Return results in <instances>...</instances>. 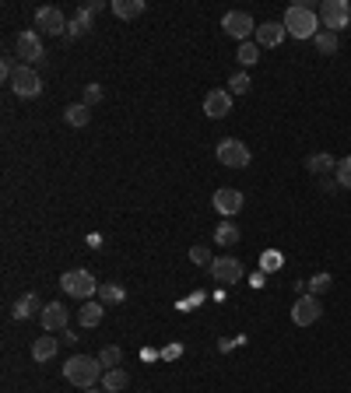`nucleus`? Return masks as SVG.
<instances>
[{
	"label": "nucleus",
	"mask_w": 351,
	"mask_h": 393,
	"mask_svg": "<svg viewBox=\"0 0 351 393\" xmlns=\"http://www.w3.org/2000/svg\"><path fill=\"white\" fill-rule=\"evenodd\" d=\"M281 25H284L288 35H296V39H316V35H320V15H316L309 4L288 8L284 18H281Z\"/></svg>",
	"instance_id": "1"
},
{
	"label": "nucleus",
	"mask_w": 351,
	"mask_h": 393,
	"mask_svg": "<svg viewBox=\"0 0 351 393\" xmlns=\"http://www.w3.org/2000/svg\"><path fill=\"white\" fill-rule=\"evenodd\" d=\"M64 376H67V383H74V386H81V390H92L95 379L102 376V362L92 358V355H74V358H67Z\"/></svg>",
	"instance_id": "2"
},
{
	"label": "nucleus",
	"mask_w": 351,
	"mask_h": 393,
	"mask_svg": "<svg viewBox=\"0 0 351 393\" xmlns=\"http://www.w3.org/2000/svg\"><path fill=\"white\" fill-rule=\"evenodd\" d=\"M60 288H64L67 295H74V299L88 302L92 295H99V281L92 277V270L78 267V270H67V274L60 277Z\"/></svg>",
	"instance_id": "3"
},
{
	"label": "nucleus",
	"mask_w": 351,
	"mask_h": 393,
	"mask_svg": "<svg viewBox=\"0 0 351 393\" xmlns=\"http://www.w3.org/2000/svg\"><path fill=\"white\" fill-rule=\"evenodd\" d=\"M214 155H218V161H221L225 168H246V165L253 161L250 148H246L243 141H236V137H225V141H218Z\"/></svg>",
	"instance_id": "4"
},
{
	"label": "nucleus",
	"mask_w": 351,
	"mask_h": 393,
	"mask_svg": "<svg viewBox=\"0 0 351 393\" xmlns=\"http://www.w3.org/2000/svg\"><path fill=\"white\" fill-rule=\"evenodd\" d=\"M320 21H323L327 32H341V28H348V21H351V8H348V0H323V4H320Z\"/></svg>",
	"instance_id": "5"
},
{
	"label": "nucleus",
	"mask_w": 351,
	"mask_h": 393,
	"mask_svg": "<svg viewBox=\"0 0 351 393\" xmlns=\"http://www.w3.org/2000/svg\"><path fill=\"white\" fill-rule=\"evenodd\" d=\"M221 28L239 42H250V35H257V21L250 18V11H228L221 18Z\"/></svg>",
	"instance_id": "6"
},
{
	"label": "nucleus",
	"mask_w": 351,
	"mask_h": 393,
	"mask_svg": "<svg viewBox=\"0 0 351 393\" xmlns=\"http://www.w3.org/2000/svg\"><path fill=\"white\" fill-rule=\"evenodd\" d=\"M11 91H15L18 98H35V95L42 91V78H39V71L22 64V67L15 71V78H11Z\"/></svg>",
	"instance_id": "7"
},
{
	"label": "nucleus",
	"mask_w": 351,
	"mask_h": 393,
	"mask_svg": "<svg viewBox=\"0 0 351 393\" xmlns=\"http://www.w3.org/2000/svg\"><path fill=\"white\" fill-rule=\"evenodd\" d=\"M67 25H71V21L64 18L60 8H39V11H35V32H39V35H64Z\"/></svg>",
	"instance_id": "8"
},
{
	"label": "nucleus",
	"mask_w": 351,
	"mask_h": 393,
	"mask_svg": "<svg viewBox=\"0 0 351 393\" xmlns=\"http://www.w3.org/2000/svg\"><path fill=\"white\" fill-rule=\"evenodd\" d=\"M15 49H18V56H22V64H25V67H28V64H39L42 56H46V49H42V35H39V32H22L18 42H15Z\"/></svg>",
	"instance_id": "9"
},
{
	"label": "nucleus",
	"mask_w": 351,
	"mask_h": 393,
	"mask_svg": "<svg viewBox=\"0 0 351 393\" xmlns=\"http://www.w3.org/2000/svg\"><path fill=\"white\" fill-rule=\"evenodd\" d=\"M320 316H323V309H320L316 295H299V302L291 306V320H296L299 326H313Z\"/></svg>",
	"instance_id": "10"
},
{
	"label": "nucleus",
	"mask_w": 351,
	"mask_h": 393,
	"mask_svg": "<svg viewBox=\"0 0 351 393\" xmlns=\"http://www.w3.org/2000/svg\"><path fill=\"white\" fill-rule=\"evenodd\" d=\"M211 277L221 281V285H236V281H243V263L236 256H218L211 263Z\"/></svg>",
	"instance_id": "11"
},
{
	"label": "nucleus",
	"mask_w": 351,
	"mask_h": 393,
	"mask_svg": "<svg viewBox=\"0 0 351 393\" xmlns=\"http://www.w3.org/2000/svg\"><path fill=\"white\" fill-rule=\"evenodd\" d=\"M39 320H42V330H46V333H56V330H67L71 313H67L64 302H46V309L39 313Z\"/></svg>",
	"instance_id": "12"
},
{
	"label": "nucleus",
	"mask_w": 351,
	"mask_h": 393,
	"mask_svg": "<svg viewBox=\"0 0 351 393\" xmlns=\"http://www.w3.org/2000/svg\"><path fill=\"white\" fill-rule=\"evenodd\" d=\"M211 204H214L218 214L232 218V214H239V211H243V193H239V190H232V186H221V190L211 197Z\"/></svg>",
	"instance_id": "13"
},
{
	"label": "nucleus",
	"mask_w": 351,
	"mask_h": 393,
	"mask_svg": "<svg viewBox=\"0 0 351 393\" xmlns=\"http://www.w3.org/2000/svg\"><path fill=\"white\" fill-rule=\"evenodd\" d=\"M204 112H207L211 120H225L228 112H232V95L221 91V88L207 91V95H204Z\"/></svg>",
	"instance_id": "14"
},
{
	"label": "nucleus",
	"mask_w": 351,
	"mask_h": 393,
	"mask_svg": "<svg viewBox=\"0 0 351 393\" xmlns=\"http://www.w3.org/2000/svg\"><path fill=\"white\" fill-rule=\"evenodd\" d=\"M46 306H42V299L35 295V292H28V295H22L18 302H15V309H11V316L18 320V323H25V320H32L35 313H42Z\"/></svg>",
	"instance_id": "15"
},
{
	"label": "nucleus",
	"mask_w": 351,
	"mask_h": 393,
	"mask_svg": "<svg viewBox=\"0 0 351 393\" xmlns=\"http://www.w3.org/2000/svg\"><path fill=\"white\" fill-rule=\"evenodd\" d=\"M284 25L281 21H264V25H257V46H281L284 42Z\"/></svg>",
	"instance_id": "16"
},
{
	"label": "nucleus",
	"mask_w": 351,
	"mask_h": 393,
	"mask_svg": "<svg viewBox=\"0 0 351 393\" xmlns=\"http://www.w3.org/2000/svg\"><path fill=\"white\" fill-rule=\"evenodd\" d=\"M56 348H60V341H56L53 333L35 337V344H32V358H35V362H49V358L56 355Z\"/></svg>",
	"instance_id": "17"
},
{
	"label": "nucleus",
	"mask_w": 351,
	"mask_h": 393,
	"mask_svg": "<svg viewBox=\"0 0 351 393\" xmlns=\"http://www.w3.org/2000/svg\"><path fill=\"white\" fill-rule=\"evenodd\" d=\"M88 32H92V11H88V8H78L74 18H71V25H67V35H71V39H81V35H88Z\"/></svg>",
	"instance_id": "18"
},
{
	"label": "nucleus",
	"mask_w": 351,
	"mask_h": 393,
	"mask_svg": "<svg viewBox=\"0 0 351 393\" xmlns=\"http://www.w3.org/2000/svg\"><path fill=\"white\" fill-rule=\"evenodd\" d=\"M102 309H105L102 302H92V299H88V302H81V309H78V323H81V326H88V330H92V326H99V323H102Z\"/></svg>",
	"instance_id": "19"
},
{
	"label": "nucleus",
	"mask_w": 351,
	"mask_h": 393,
	"mask_svg": "<svg viewBox=\"0 0 351 393\" xmlns=\"http://www.w3.org/2000/svg\"><path fill=\"white\" fill-rule=\"evenodd\" d=\"M112 15L123 18V21L141 18V15H144V0H112Z\"/></svg>",
	"instance_id": "20"
},
{
	"label": "nucleus",
	"mask_w": 351,
	"mask_h": 393,
	"mask_svg": "<svg viewBox=\"0 0 351 393\" xmlns=\"http://www.w3.org/2000/svg\"><path fill=\"white\" fill-rule=\"evenodd\" d=\"M127 299V288L116 285V281H105V285H99V302L102 306H120Z\"/></svg>",
	"instance_id": "21"
},
{
	"label": "nucleus",
	"mask_w": 351,
	"mask_h": 393,
	"mask_svg": "<svg viewBox=\"0 0 351 393\" xmlns=\"http://www.w3.org/2000/svg\"><path fill=\"white\" fill-rule=\"evenodd\" d=\"M127 383H130V376L123 369H105V376H102V390L105 393H120V390H127Z\"/></svg>",
	"instance_id": "22"
},
{
	"label": "nucleus",
	"mask_w": 351,
	"mask_h": 393,
	"mask_svg": "<svg viewBox=\"0 0 351 393\" xmlns=\"http://www.w3.org/2000/svg\"><path fill=\"white\" fill-rule=\"evenodd\" d=\"M64 120H67L71 127H88L92 109H88L85 102H74V105H67V109H64Z\"/></svg>",
	"instance_id": "23"
},
{
	"label": "nucleus",
	"mask_w": 351,
	"mask_h": 393,
	"mask_svg": "<svg viewBox=\"0 0 351 393\" xmlns=\"http://www.w3.org/2000/svg\"><path fill=\"white\" fill-rule=\"evenodd\" d=\"M214 243H218V246H236V243H239V229H236L232 221H221L218 229H214Z\"/></svg>",
	"instance_id": "24"
},
{
	"label": "nucleus",
	"mask_w": 351,
	"mask_h": 393,
	"mask_svg": "<svg viewBox=\"0 0 351 393\" xmlns=\"http://www.w3.org/2000/svg\"><path fill=\"white\" fill-rule=\"evenodd\" d=\"M306 168H309L313 176H323V173H330V168H337V161H334L327 151H316V155L306 161Z\"/></svg>",
	"instance_id": "25"
},
{
	"label": "nucleus",
	"mask_w": 351,
	"mask_h": 393,
	"mask_svg": "<svg viewBox=\"0 0 351 393\" xmlns=\"http://www.w3.org/2000/svg\"><path fill=\"white\" fill-rule=\"evenodd\" d=\"M330 285H334V277H330V274H323V270H320V274H313V277H309V281H306V292H309V295H316V299H320V295H323V292H330Z\"/></svg>",
	"instance_id": "26"
},
{
	"label": "nucleus",
	"mask_w": 351,
	"mask_h": 393,
	"mask_svg": "<svg viewBox=\"0 0 351 393\" xmlns=\"http://www.w3.org/2000/svg\"><path fill=\"white\" fill-rule=\"evenodd\" d=\"M236 60H239L243 67H253V64L260 60V46H257V42H239V53H236Z\"/></svg>",
	"instance_id": "27"
},
{
	"label": "nucleus",
	"mask_w": 351,
	"mask_h": 393,
	"mask_svg": "<svg viewBox=\"0 0 351 393\" xmlns=\"http://www.w3.org/2000/svg\"><path fill=\"white\" fill-rule=\"evenodd\" d=\"M313 42H316V49H320L323 56H334V53H337V46H341V42H337V32H327V28H323Z\"/></svg>",
	"instance_id": "28"
},
{
	"label": "nucleus",
	"mask_w": 351,
	"mask_h": 393,
	"mask_svg": "<svg viewBox=\"0 0 351 393\" xmlns=\"http://www.w3.org/2000/svg\"><path fill=\"white\" fill-rule=\"evenodd\" d=\"M250 88H253V81H250V74H246V71L228 78V95H246Z\"/></svg>",
	"instance_id": "29"
},
{
	"label": "nucleus",
	"mask_w": 351,
	"mask_h": 393,
	"mask_svg": "<svg viewBox=\"0 0 351 393\" xmlns=\"http://www.w3.org/2000/svg\"><path fill=\"white\" fill-rule=\"evenodd\" d=\"M284 263V256L277 253V250H264V256H260V270L264 274H271V270H277Z\"/></svg>",
	"instance_id": "30"
},
{
	"label": "nucleus",
	"mask_w": 351,
	"mask_h": 393,
	"mask_svg": "<svg viewBox=\"0 0 351 393\" xmlns=\"http://www.w3.org/2000/svg\"><path fill=\"white\" fill-rule=\"evenodd\" d=\"M120 358H123V351L116 348V344H109V348H102V355H99V362L105 365V369H116L120 365Z\"/></svg>",
	"instance_id": "31"
},
{
	"label": "nucleus",
	"mask_w": 351,
	"mask_h": 393,
	"mask_svg": "<svg viewBox=\"0 0 351 393\" xmlns=\"http://www.w3.org/2000/svg\"><path fill=\"white\" fill-rule=\"evenodd\" d=\"M190 260H194L197 267H211V263H214V256H211L207 246H194V250H190Z\"/></svg>",
	"instance_id": "32"
},
{
	"label": "nucleus",
	"mask_w": 351,
	"mask_h": 393,
	"mask_svg": "<svg viewBox=\"0 0 351 393\" xmlns=\"http://www.w3.org/2000/svg\"><path fill=\"white\" fill-rule=\"evenodd\" d=\"M334 173H337V183L351 190V158H341V161H337V168H334Z\"/></svg>",
	"instance_id": "33"
},
{
	"label": "nucleus",
	"mask_w": 351,
	"mask_h": 393,
	"mask_svg": "<svg viewBox=\"0 0 351 393\" xmlns=\"http://www.w3.org/2000/svg\"><path fill=\"white\" fill-rule=\"evenodd\" d=\"M95 102H102V85H88V88H85V105L92 109Z\"/></svg>",
	"instance_id": "34"
},
{
	"label": "nucleus",
	"mask_w": 351,
	"mask_h": 393,
	"mask_svg": "<svg viewBox=\"0 0 351 393\" xmlns=\"http://www.w3.org/2000/svg\"><path fill=\"white\" fill-rule=\"evenodd\" d=\"M15 71H18V67H15V64L8 60V56H4V60H0V78H4V81H11V78H15Z\"/></svg>",
	"instance_id": "35"
},
{
	"label": "nucleus",
	"mask_w": 351,
	"mask_h": 393,
	"mask_svg": "<svg viewBox=\"0 0 351 393\" xmlns=\"http://www.w3.org/2000/svg\"><path fill=\"white\" fill-rule=\"evenodd\" d=\"M180 355H183V348H180V344H169V348H162V358H165V362L180 358Z\"/></svg>",
	"instance_id": "36"
},
{
	"label": "nucleus",
	"mask_w": 351,
	"mask_h": 393,
	"mask_svg": "<svg viewBox=\"0 0 351 393\" xmlns=\"http://www.w3.org/2000/svg\"><path fill=\"white\" fill-rule=\"evenodd\" d=\"M85 393H105V390H85Z\"/></svg>",
	"instance_id": "37"
}]
</instances>
